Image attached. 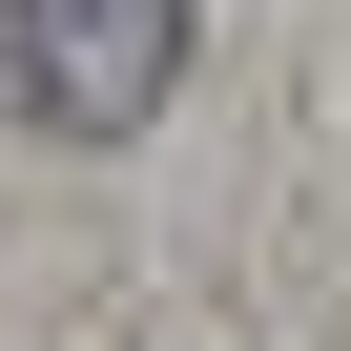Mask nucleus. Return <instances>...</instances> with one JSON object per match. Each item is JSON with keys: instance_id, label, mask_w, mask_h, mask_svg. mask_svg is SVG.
I'll return each instance as SVG.
<instances>
[{"instance_id": "nucleus-1", "label": "nucleus", "mask_w": 351, "mask_h": 351, "mask_svg": "<svg viewBox=\"0 0 351 351\" xmlns=\"http://www.w3.org/2000/svg\"><path fill=\"white\" fill-rule=\"evenodd\" d=\"M0 83L42 124H83V145H124L186 83V0H0Z\"/></svg>"}]
</instances>
